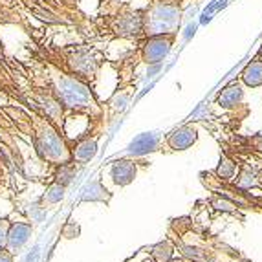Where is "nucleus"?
I'll use <instances>...</instances> for the list:
<instances>
[{
  "label": "nucleus",
  "instance_id": "obj_1",
  "mask_svg": "<svg viewBox=\"0 0 262 262\" xmlns=\"http://www.w3.org/2000/svg\"><path fill=\"white\" fill-rule=\"evenodd\" d=\"M143 15V31L149 37L172 35L180 26V9L170 2H156Z\"/></svg>",
  "mask_w": 262,
  "mask_h": 262
},
{
  "label": "nucleus",
  "instance_id": "obj_2",
  "mask_svg": "<svg viewBox=\"0 0 262 262\" xmlns=\"http://www.w3.org/2000/svg\"><path fill=\"white\" fill-rule=\"evenodd\" d=\"M172 48V35H150L145 40L141 55L147 64H160Z\"/></svg>",
  "mask_w": 262,
  "mask_h": 262
},
{
  "label": "nucleus",
  "instance_id": "obj_3",
  "mask_svg": "<svg viewBox=\"0 0 262 262\" xmlns=\"http://www.w3.org/2000/svg\"><path fill=\"white\" fill-rule=\"evenodd\" d=\"M33 227L30 222H11L8 229V238H6V248L13 255H17L30 241Z\"/></svg>",
  "mask_w": 262,
  "mask_h": 262
},
{
  "label": "nucleus",
  "instance_id": "obj_4",
  "mask_svg": "<svg viewBox=\"0 0 262 262\" xmlns=\"http://www.w3.org/2000/svg\"><path fill=\"white\" fill-rule=\"evenodd\" d=\"M158 145H160V136L156 132H143V134L136 136L134 140L128 143L127 147V154L130 156H145V154H150L158 149Z\"/></svg>",
  "mask_w": 262,
  "mask_h": 262
},
{
  "label": "nucleus",
  "instance_id": "obj_5",
  "mask_svg": "<svg viewBox=\"0 0 262 262\" xmlns=\"http://www.w3.org/2000/svg\"><path fill=\"white\" fill-rule=\"evenodd\" d=\"M198 140V130L191 125H184V127L176 128L174 132H170L169 138H167V143H169L170 149L174 150H187L189 147L196 143Z\"/></svg>",
  "mask_w": 262,
  "mask_h": 262
},
{
  "label": "nucleus",
  "instance_id": "obj_6",
  "mask_svg": "<svg viewBox=\"0 0 262 262\" xmlns=\"http://www.w3.org/2000/svg\"><path fill=\"white\" fill-rule=\"evenodd\" d=\"M110 178L119 187L132 184L136 178V163L130 162V160H118L110 169Z\"/></svg>",
  "mask_w": 262,
  "mask_h": 262
},
{
  "label": "nucleus",
  "instance_id": "obj_7",
  "mask_svg": "<svg viewBox=\"0 0 262 262\" xmlns=\"http://www.w3.org/2000/svg\"><path fill=\"white\" fill-rule=\"evenodd\" d=\"M72 160L79 163H88L90 160H94L97 152V141L90 140V138H84V140H79L74 145V149H70Z\"/></svg>",
  "mask_w": 262,
  "mask_h": 262
},
{
  "label": "nucleus",
  "instance_id": "obj_8",
  "mask_svg": "<svg viewBox=\"0 0 262 262\" xmlns=\"http://www.w3.org/2000/svg\"><path fill=\"white\" fill-rule=\"evenodd\" d=\"M242 99H244V90L238 83L227 84L219 94V105L222 108H233V106L241 105Z\"/></svg>",
  "mask_w": 262,
  "mask_h": 262
},
{
  "label": "nucleus",
  "instance_id": "obj_9",
  "mask_svg": "<svg viewBox=\"0 0 262 262\" xmlns=\"http://www.w3.org/2000/svg\"><path fill=\"white\" fill-rule=\"evenodd\" d=\"M242 81L246 86L249 88H258L262 86V62L260 61H251L246 64V68L242 70Z\"/></svg>",
  "mask_w": 262,
  "mask_h": 262
},
{
  "label": "nucleus",
  "instance_id": "obj_10",
  "mask_svg": "<svg viewBox=\"0 0 262 262\" xmlns=\"http://www.w3.org/2000/svg\"><path fill=\"white\" fill-rule=\"evenodd\" d=\"M53 178H55L53 182H57V184H61V185H64V187H68V185L72 184V180L75 178L74 163H62V165H57Z\"/></svg>",
  "mask_w": 262,
  "mask_h": 262
},
{
  "label": "nucleus",
  "instance_id": "obj_11",
  "mask_svg": "<svg viewBox=\"0 0 262 262\" xmlns=\"http://www.w3.org/2000/svg\"><path fill=\"white\" fill-rule=\"evenodd\" d=\"M108 198L106 194V189L99 184V182H92L83 189V200H90V202H103Z\"/></svg>",
  "mask_w": 262,
  "mask_h": 262
},
{
  "label": "nucleus",
  "instance_id": "obj_12",
  "mask_svg": "<svg viewBox=\"0 0 262 262\" xmlns=\"http://www.w3.org/2000/svg\"><path fill=\"white\" fill-rule=\"evenodd\" d=\"M64 191H66L64 185L52 182V184L46 187V191H44L42 202L44 204H59V202H62V198H64Z\"/></svg>",
  "mask_w": 262,
  "mask_h": 262
},
{
  "label": "nucleus",
  "instance_id": "obj_13",
  "mask_svg": "<svg viewBox=\"0 0 262 262\" xmlns=\"http://www.w3.org/2000/svg\"><path fill=\"white\" fill-rule=\"evenodd\" d=\"M235 172H236V163L233 160H229L227 156L220 158V163L216 167V176L224 182H229V180L235 178Z\"/></svg>",
  "mask_w": 262,
  "mask_h": 262
},
{
  "label": "nucleus",
  "instance_id": "obj_14",
  "mask_svg": "<svg viewBox=\"0 0 262 262\" xmlns=\"http://www.w3.org/2000/svg\"><path fill=\"white\" fill-rule=\"evenodd\" d=\"M257 178H258L257 170L251 169V167H244V169L241 170L238 178H236V185H238V189H251L258 184Z\"/></svg>",
  "mask_w": 262,
  "mask_h": 262
},
{
  "label": "nucleus",
  "instance_id": "obj_15",
  "mask_svg": "<svg viewBox=\"0 0 262 262\" xmlns=\"http://www.w3.org/2000/svg\"><path fill=\"white\" fill-rule=\"evenodd\" d=\"M150 255L156 262H169L172 258V246L169 242H160L152 248Z\"/></svg>",
  "mask_w": 262,
  "mask_h": 262
},
{
  "label": "nucleus",
  "instance_id": "obj_16",
  "mask_svg": "<svg viewBox=\"0 0 262 262\" xmlns=\"http://www.w3.org/2000/svg\"><path fill=\"white\" fill-rule=\"evenodd\" d=\"M211 206L216 211H222V213H233V211L236 209L235 202L227 200V198H220V196L213 198V200H211Z\"/></svg>",
  "mask_w": 262,
  "mask_h": 262
},
{
  "label": "nucleus",
  "instance_id": "obj_17",
  "mask_svg": "<svg viewBox=\"0 0 262 262\" xmlns=\"http://www.w3.org/2000/svg\"><path fill=\"white\" fill-rule=\"evenodd\" d=\"M9 224H11L9 219H0V249L6 248V238H8Z\"/></svg>",
  "mask_w": 262,
  "mask_h": 262
},
{
  "label": "nucleus",
  "instance_id": "obj_18",
  "mask_svg": "<svg viewBox=\"0 0 262 262\" xmlns=\"http://www.w3.org/2000/svg\"><path fill=\"white\" fill-rule=\"evenodd\" d=\"M62 235H66V238H75L79 235V226L75 224H68V226L62 229Z\"/></svg>",
  "mask_w": 262,
  "mask_h": 262
},
{
  "label": "nucleus",
  "instance_id": "obj_19",
  "mask_svg": "<svg viewBox=\"0 0 262 262\" xmlns=\"http://www.w3.org/2000/svg\"><path fill=\"white\" fill-rule=\"evenodd\" d=\"M13 260H15V255L8 248L0 249V262H13Z\"/></svg>",
  "mask_w": 262,
  "mask_h": 262
},
{
  "label": "nucleus",
  "instance_id": "obj_20",
  "mask_svg": "<svg viewBox=\"0 0 262 262\" xmlns=\"http://www.w3.org/2000/svg\"><path fill=\"white\" fill-rule=\"evenodd\" d=\"M249 143L253 145V149L257 150V152H262V134L253 136V138L249 140Z\"/></svg>",
  "mask_w": 262,
  "mask_h": 262
},
{
  "label": "nucleus",
  "instance_id": "obj_21",
  "mask_svg": "<svg viewBox=\"0 0 262 262\" xmlns=\"http://www.w3.org/2000/svg\"><path fill=\"white\" fill-rule=\"evenodd\" d=\"M169 262H187V260H184V258H170Z\"/></svg>",
  "mask_w": 262,
  "mask_h": 262
},
{
  "label": "nucleus",
  "instance_id": "obj_22",
  "mask_svg": "<svg viewBox=\"0 0 262 262\" xmlns=\"http://www.w3.org/2000/svg\"><path fill=\"white\" fill-rule=\"evenodd\" d=\"M258 61H260V62H262V50H260V59H258Z\"/></svg>",
  "mask_w": 262,
  "mask_h": 262
}]
</instances>
